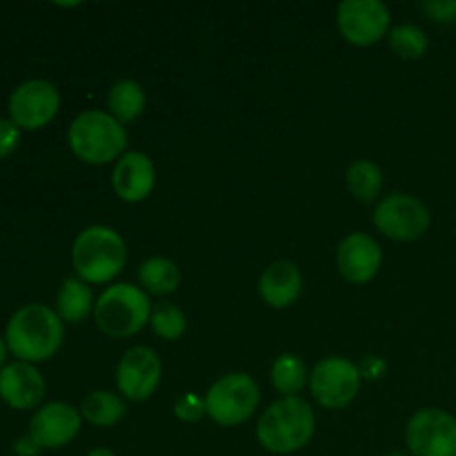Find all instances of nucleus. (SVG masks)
Masks as SVG:
<instances>
[{"label":"nucleus","mask_w":456,"mask_h":456,"mask_svg":"<svg viewBox=\"0 0 456 456\" xmlns=\"http://www.w3.org/2000/svg\"><path fill=\"white\" fill-rule=\"evenodd\" d=\"M62 337L65 330L61 316L52 307L31 303L12 316L4 332V343L22 363H38L56 354Z\"/></svg>","instance_id":"obj_1"},{"label":"nucleus","mask_w":456,"mask_h":456,"mask_svg":"<svg viewBox=\"0 0 456 456\" xmlns=\"http://www.w3.org/2000/svg\"><path fill=\"white\" fill-rule=\"evenodd\" d=\"M314 410L298 396H283L265 410L256 426L258 444L272 454H292L314 436Z\"/></svg>","instance_id":"obj_2"},{"label":"nucleus","mask_w":456,"mask_h":456,"mask_svg":"<svg viewBox=\"0 0 456 456\" xmlns=\"http://www.w3.org/2000/svg\"><path fill=\"white\" fill-rule=\"evenodd\" d=\"M127 261V249L118 232L105 225H92L80 232L71 249V263L85 283H107L116 279Z\"/></svg>","instance_id":"obj_3"},{"label":"nucleus","mask_w":456,"mask_h":456,"mask_svg":"<svg viewBox=\"0 0 456 456\" xmlns=\"http://www.w3.org/2000/svg\"><path fill=\"white\" fill-rule=\"evenodd\" d=\"M69 147L85 163L105 165L123 156L127 132L111 114L98 110L83 111L69 127Z\"/></svg>","instance_id":"obj_4"},{"label":"nucleus","mask_w":456,"mask_h":456,"mask_svg":"<svg viewBox=\"0 0 456 456\" xmlns=\"http://www.w3.org/2000/svg\"><path fill=\"white\" fill-rule=\"evenodd\" d=\"M151 305L147 294L132 283H116L101 294L94 319L101 332L111 338L134 337L150 323Z\"/></svg>","instance_id":"obj_5"},{"label":"nucleus","mask_w":456,"mask_h":456,"mask_svg":"<svg viewBox=\"0 0 456 456\" xmlns=\"http://www.w3.org/2000/svg\"><path fill=\"white\" fill-rule=\"evenodd\" d=\"M261 392L256 381L243 372L227 374L218 379L205 395V408L208 414L221 426L232 428L248 421L258 408Z\"/></svg>","instance_id":"obj_6"},{"label":"nucleus","mask_w":456,"mask_h":456,"mask_svg":"<svg viewBox=\"0 0 456 456\" xmlns=\"http://www.w3.org/2000/svg\"><path fill=\"white\" fill-rule=\"evenodd\" d=\"M361 370L343 356H328L310 372L312 396L328 410H341L356 399Z\"/></svg>","instance_id":"obj_7"},{"label":"nucleus","mask_w":456,"mask_h":456,"mask_svg":"<svg viewBox=\"0 0 456 456\" xmlns=\"http://www.w3.org/2000/svg\"><path fill=\"white\" fill-rule=\"evenodd\" d=\"M405 441L414 456H456V419L439 408L412 414Z\"/></svg>","instance_id":"obj_8"},{"label":"nucleus","mask_w":456,"mask_h":456,"mask_svg":"<svg viewBox=\"0 0 456 456\" xmlns=\"http://www.w3.org/2000/svg\"><path fill=\"white\" fill-rule=\"evenodd\" d=\"M374 225L395 240H417L430 227V209L408 194H392L374 209Z\"/></svg>","instance_id":"obj_9"},{"label":"nucleus","mask_w":456,"mask_h":456,"mask_svg":"<svg viewBox=\"0 0 456 456\" xmlns=\"http://www.w3.org/2000/svg\"><path fill=\"white\" fill-rule=\"evenodd\" d=\"M343 38L359 47L379 43L390 27V12L381 0H343L337 13Z\"/></svg>","instance_id":"obj_10"},{"label":"nucleus","mask_w":456,"mask_h":456,"mask_svg":"<svg viewBox=\"0 0 456 456\" xmlns=\"http://www.w3.org/2000/svg\"><path fill=\"white\" fill-rule=\"evenodd\" d=\"M61 107L56 87L47 80H27L9 96V116L20 129H40L52 123Z\"/></svg>","instance_id":"obj_11"},{"label":"nucleus","mask_w":456,"mask_h":456,"mask_svg":"<svg viewBox=\"0 0 456 456\" xmlns=\"http://www.w3.org/2000/svg\"><path fill=\"white\" fill-rule=\"evenodd\" d=\"M160 359L151 347H129L116 368V386L129 401H145L156 392L160 383Z\"/></svg>","instance_id":"obj_12"},{"label":"nucleus","mask_w":456,"mask_h":456,"mask_svg":"<svg viewBox=\"0 0 456 456\" xmlns=\"http://www.w3.org/2000/svg\"><path fill=\"white\" fill-rule=\"evenodd\" d=\"M80 430L78 410L67 403H49L34 414L29 423V439L36 448L58 450L76 439Z\"/></svg>","instance_id":"obj_13"},{"label":"nucleus","mask_w":456,"mask_h":456,"mask_svg":"<svg viewBox=\"0 0 456 456\" xmlns=\"http://www.w3.org/2000/svg\"><path fill=\"white\" fill-rule=\"evenodd\" d=\"M381 248L377 240L363 232H354L341 243L337 252L338 272L346 276L350 283H368L377 276L381 267Z\"/></svg>","instance_id":"obj_14"},{"label":"nucleus","mask_w":456,"mask_h":456,"mask_svg":"<svg viewBox=\"0 0 456 456\" xmlns=\"http://www.w3.org/2000/svg\"><path fill=\"white\" fill-rule=\"evenodd\" d=\"M111 183H114V191L125 203H141L156 185L154 163L142 151H127L116 160Z\"/></svg>","instance_id":"obj_15"},{"label":"nucleus","mask_w":456,"mask_h":456,"mask_svg":"<svg viewBox=\"0 0 456 456\" xmlns=\"http://www.w3.org/2000/svg\"><path fill=\"white\" fill-rule=\"evenodd\" d=\"M45 379L31 363H9L0 370V399L13 410H31L43 401Z\"/></svg>","instance_id":"obj_16"},{"label":"nucleus","mask_w":456,"mask_h":456,"mask_svg":"<svg viewBox=\"0 0 456 456\" xmlns=\"http://www.w3.org/2000/svg\"><path fill=\"white\" fill-rule=\"evenodd\" d=\"M303 279L301 270L292 261H276L267 267L258 281L261 298L272 307H289L301 297Z\"/></svg>","instance_id":"obj_17"},{"label":"nucleus","mask_w":456,"mask_h":456,"mask_svg":"<svg viewBox=\"0 0 456 456\" xmlns=\"http://www.w3.org/2000/svg\"><path fill=\"white\" fill-rule=\"evenodd\" d=\"M138 281L142 288L156 297H167L174 294L181 285V272H178L176 263L169 258L154 256L147 258L141 267H138Z\"/></svg>","instance_id":"obj_18"},{"label":"nucleus","mask_w":456,"mask_h":456,"mask_svg":"<svg viewBox=\"0 0 456 456\" xmlns=\"http://www.w3.org/2000/svg\"><path fill=\"white\" fill-rule=\"evenodd\" d=\"M92 289L85 281L67 279L56 298V314L67 323H80L92 312Z\"/></svg>","instance_id":"obj_19"},{"label":"nucleus","mask_w":456,"mask_h":456,"mask_svg":"<svg viewBox=\"0 0 456 456\" xmlns=\"http://www.w3.org/2000/svg\"><path fill=\"white\" fill-rule=\"evenodd\" d=\"M80 412H83V417L92 426L111 428L125 417L127 408H125L123 399L118 395H114V392L96 390L85 396L83 405H80Z\"/></svg>","instance_id":"obj_20"},{"label":"nucleus","mask_w":456,"mask_h":456,"mask_svg":"<svg viewBox=\"0 0 456 456\" xmlns=\"http://www.w3.org/2000/svg\"><path fill=\"white\" fill-rule=\"evenodd\" d=\"M110 114L123 123H132L134 118H138L145 107V94H142L141 85L134 83V80H118L114 83V87L110 89Z\"/></svg>","instance_id":"obj_21"},{"label":"nucleus","mask_w":456,"mask_h":456,"mask_svg":"<svg viewBox=\"0 0 456 456\" xmlns=\"http://www.w3.org/2000/svg\"><path fill=\"white\" fill-rule=\"evenodd\" d=\"M307 379H310V372L297 354H281L272 365V383L283 396H297Z\"/></svg>","instance_id":"obj_22"},{"label":"nucleus","mask_w":456,"mask_h":456,"mask_svg":"<svg viewBox=\"0 0 456 456\" xmlns=\"http://www.w3.org/2000/svg\"><path fill=\"white\" fill-rule=\"evenodd\" d=\"M383 185V174L372 160H356L347 169V187L352 196L363 203H372Z\"/></svg>","instance_id":"obj_23"},{"label":"nucleus","mask_w":456,"mask_h":456,"mask_svg":"<svg viewBox=\"0 0 456 456\" xmlns=\"http://www.w3.org/2000/svg\"><path fill=\"white\" fill-rule=\"evenodd\" d=\"M390 45L403 61H417L428 52V36L417 25H401L390 31Z\"/></svg>","instance_id":"obj_24"},{"label":"nucleus","mask_w":456,"mask_h":456,"mask_svg":"<svg viewBox=\"0 0 456 456\" xmlns=\"http://www.w3.org/2000/svg\"><path fill=\"white\" fill-rule=\"evenodd\" d=\"M150 323L154 328V332L159 334L165 341H176L183 337L187 328L185 314H183L181 307H176L174 303H159V305L151 310Z\"/></svg>","instance_id":"obj_25"},{"label":"nucleus","mask_w":456,"mask_h":456,"mask_svg":"<svg viewBox=\"0 0 456 456\" xmlns=\"http://www.w3.org/2000/svg\"><path fill=\"white\" fill-rule=\"evenodd\" d=\"M174 414L183 421H199L203 414H208V408H205V399L196 395H183L181 399L174 405Z\"/></svg>","instance_id":"obj_26"},{"label":"nucleus","mask_w":456,"mask_h":456,"mask_svg":"<svg viewBox=\"0 0 456 456\" xmlns=\"http://www.w3.org/2000/svg\"><path fill=\"white\" fill-rule=\"evenodd\" d=\"M20 141V127L13 120L0 118V159L12 154Z\"/></svg>","instance_id":"obj_27"},{"label":"nucleus","mask_w":456,"mask_h":456,"mask_svg":"<svg viewBox=\"0 0 456 456\" xmlns=\"http://www.w3.org/2000/svg\"><path fill=\"white\" fill-rule=\"evenodd\" d=\"M423 12L436 22H452L456 20V0H430L423 3Z\"/></svg>","instance_id":"obj_28"},{"label":"nucleus","mask_w":456,"mask_h":456,"mask_svg":"<svg viewBox=\"0 0 456 456\" xmlns=\"http://www.w3.org/2000/svg\"><path fill=\"white\" fill-rule=\"evenodd\" d=\"M359 370H361V377L379 379L383 374V370H386V363H383L379 356H368V359L359 365Z\"/></svg>","instance_id":"obj_29"},{"label":"nucleus","mask_w":456,"mask_h":456,"mask_svg":"<svg viewBox=\"0 0 456 456\" xmlns=\"http://www.w3.org/2000/svg\"><path fill=\"white\" fill-rule=\"evenodd\" d=\"M87 456H116V454L107 448H96V450H92Z\"/></svg>","instance_id":"obj_30"},{"label":"nucleus","mask_w":456,"mask_h":456,"mask_svg":"<svg viewBox=\"0 0 456 456\" xmlns=\"http://www.w3.org/2000/svg\"><path fill=\"white\" fill-rule=\"evenodd\" d=\"M7 343L3 341V338H0V368H3V363H4V359H7Z\"/></svg>","instance_id":"obj_31"},{"label":"nucleus","mask_w":456,"mask_h":456,"mask_svg":"<svg viewBox=\"0 0 456 456\" xmlns=\"http://www.w3.org/2000/svg\"><path fill=\"white\" fill-rule=\"evenodd\" d=\"M386 456H408V454H401V452H390V454H386Z\"/></svg>","instance_id":"obj_32"}]
</instances>
